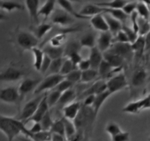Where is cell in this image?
I'll list each match as a JSON object with an SVG mask.
<instances>
[{"label": "cell", "instance_id": "obj_14", "mask_svg": "<svg viewBox=\"0 0 150 141\" xmlns=\"http://www.w3.org/2000/svg\"><path fill=\"white\" fill-rule=\"evenodd\" d=\"M53 26L51 23L43 22L36 24H33L30 27V31L37 38L38 40L43 39L46 35L48 34L52 29Z\"/></svg>", "mask_w": 150, "mask_h": 141}, {"label": "cell", "instance_id": "obj_29", "mask_svg": "<svg viewBox=\"0 0 150 141\" xmlns=\"http://www.w3.org/2000/svg\"><path fill=\"white\" fill-rule=\"evenodd\" d=\"M56 3H57V0H47L44 5L40 8L38 16L44 17L46 19L50 17V16L54 11Z\"/></svg>", "mask_w": 150, "mask_h": 141}, {"label": "cell", "instance_id": "obj_54", "mask_svg": "<svg viewBox=\"0 0 150 141\" xmlns=\"http://www.w3.org/2000/svg\"><path fill=\"white\" fill-rule=\"evenodd\" d=\"M77 69L80 70L81 72L83 71L88 70V69H91V63L89 62L88 59H82L79 64H77Z\"/></svg>", "mask_w": 150, "mask_h": 141}, {"label": "cell", "instance_id": "obj_46", "mask_svg": "<svg viewBox=\"0 0 150 141\" xmlns=\"http://www.w3.org/2000/svg\"><path fill=\"white\" fill-rule=\"evenodd\" d=\"M81 74L82 72L80 70H79L78 69H74V71L71 72L70 73L68 74L67 75H66L65 78L74 85L75 84L80 82V80H81Z\"/></svg>", "mask_w": 150, "mask_h": 141}, {"label": "cell", "instance_id": "obj_35", "mask_svg": "<svg viewBox=\"0 0 150 141\" xmlns=\"http://www.w3.org/2000/svg\"><path fill=\"white\" fill-rule=\"evenodd\" d=\"M62 120H63V125H64L65 136H66V139H69L77 132V128L75 126L74 123L72 122V120H69L64 117H62Z\"/></svg>", "mask_w": 150, "mask_h": 141}, {"label": "cell", "instance_id": "obj_59", "mask_svg": "<svg viewBox=\"0 0 150 141\" xmlns=\"http://www.w3.org/2000/svg\"><path fill=\"white\" fill-rule=\"evenodd\" d=\"M8 19V17L5 15L3 13L0 12V21H6V20Z\"/></svg>", "mask_w": 150, "mask_h": 141}, {"label": "cell", "instance_id": "obj_41", "mask_svg": "<svg viewBox=\"0 0 150 141\" xmlns=\"http://www.w3.org/2000/svg\"><path fill=\"white\" fill-rule=\"evenodd\" d=\"M50 132L52 134H57V135H60L66 137V136H65L64 125H63L62 118L54 120L52 125L51 129H50Z\"/></svg>", "mask_w": 150, "mask_h": 141}, {"label": "cell", "instance_id": "obj_2", "mask_svg": "<svg viewBox=\"0 0 150 141\" xmlns=\"http://www.w3.org/2000/svg\"><path fill=\"white\" fill-rule=\"evenodd\" d=\"M10 42L13 45L18 54L23 55L26 51L38 47L39 40L30 31L17 27L11 33Z\"/></svg>", "mask_w": 150, "mask_h": 141}, {"label": "cell", "instance_id": "obj_1", "mask_svg": "<svg viewBox=\"0 0 150 141\" xmlns=\"http://www.w3.org/2000/svg\"><path fill=\"white\" fill-rule=\"evenodd\" d=\"M0 132L7 137L8 141H13L21 135L27 137L29 129L21 120L16 117L0 114Z\"/></svg>", "mask_w": 150, "mask_h": 141}, {"label": "cell", "instance_id": "obj_62", "mask_svg": "<svg viewBox=\"0 0 150 141\" xmlns=\"http://www.w3.org/2000/svg\"><path fill=\"white\" fill-rule=\"evenodd\" d=\"M64 141H69V140H68L67 139H66V140H65Z\"/></svg>", "mask_w": 150, "mask_h": 141}, {"label": "cell", "instance_id": "obj_13", "mask_svg": "<svg viewBox=\"0 0 150 141\" xmlns=\"http://www.w3.org/2000/svg\"><path fill=\"white\" fill-rule=\"evenodd\" d=\"M82 108V104L80 101H72L63 107V117L70 120H74Z\"/></svg>", "mask_w": 150, "mask_h": 141}, {"label": "cell", "instance_id": "obj_56", "mask_svg": "<svg viewBox=\"0 0 150 141\" xmlns=\"http://www.w3.org/2000/svg\"><path fill=\"white\" fill-rule=\"evenodd\" d=\"M95 96H96V95H89L85 97L83 105L84 106V107H91L92 105H93V102H94Z\"/></svg>", "mask_w": 150, "mask_h": 141}, {"label": "cell", "instance_id": "obj_58", "mask_svg": "<svg viewBox=\"0 0 150 141\" xmlns=\"http://www.w3.org/2000/svg\"><path fill=\"white\" fill-rule=\"evenodd\" d=\"M146 39V52L150 51V31L145 36Z\"/></svg>", "mask_w": 150, "mask_h": 141}, {"label": "cell", "instance_id": "obj_49", "mask_svg": "<svg viewBox=\"0 0 150 141\" xmlns=\"http://www.w3.org/2000/svg\"><path fill=\"white\" fill-rule=\"evenodd\" d=\"M73 86L74 84H72V83H71L70 81H68L67 79L64 78L63 81H60V84H59L54 89H56L57 90V91L63 93L64 92L67 91V90L70 89H72Z\"/></svg>", "mask_w": 150, "mask_h": 141}, {"label": "cell", "instance_id": "obj_53", "mask_svg": "<svg viewBox=\"0 0 150 141\" xmlns=\"http://www.w3.org/2000/svg\"><path fill=\"white\" fill-rule=\"evenodd\" d=\"M52 59H50L49 56H47V55H45L44 56V59L43 60L42 64H41V69H40V72L41 74H47V72H48V69L50 68V64H51Z\"/></svg>", "mask_w": 150, "mask_h": 141}, {"label": "cell", "instance_id": "obj_8", "mask_svg": "<svg viewBox=\"0 0 150 141\" xmlns=\"http://www.w3.org/2000/svg\"><path fill=\"white\" fill-rule=\"evenodd\" d=\"M74 17L62 9L55 10L50 16L52 24L62 27H67L74 22Z\"/></svg>", "mask_w": 150, "mask_h": 141}, {"label": "cell", "instance_id": "obj_60", "mask_svg": "<svg viewBox=\"0 0 150 141\" xmlns=\"http://www.w3.org/2000/svg\"><path fill=\"white\" fill-rule=\"evenodd\" d=\"M18 139L20 140L21 141H33V140L30 139V138L27 137L26 136H24V135H21V136L18 137Z\"/></svg>", "mask_w": 150, "mask_h": 141}, {"label": "cell", "instance_id": "obj_7", "mask_svg": "<svg viewBox=\"0 0 150 141\" xmlns=\"http://www.w3.org/2000/svg\"><path fill=\"white\" fill-rule=\"evenodd\" d=\"M20 102L21 99L18 87L10 86L0 89V103L17 105Z\"/></svg>", "mask_w": 150, "mask_h": 141}, {"label": "cell", "instance_id": "obj_21", "mask_svg": "<svg viewBox=\"0 0 150 141\" xmlns=\"http://www.w3.org/2000/svg\"><path fill=\"white\" fill-rule=\"evenodd\" d=\"M91 25L94 30L102 32L109 31L108 24L104 17V14H98L90 19Z\"/></svg>", "mask_w": 150, "mask_h": 141}, {"label": "cell", "instance_id": "obj_24", "mask_svg": "<svg viewBox=\"0 0 150 141\" xmlns=\"http://www.w3.org/2000/svg\"><path fill=\"white\" fill-rule=\"evenodd\" d=\"M0 9L11 13L15 11H24L25 6L14 0H0Z\"/></svg>", "mask_w": 150, "mask_h": 141}, {"label": "cell", "instance_id": "obj_17", "mask_svg": "<svg viewBox=\"0 0 150 141\" xmlns=\"http://www.w3.org/2000/svg\"><path fill=\"white\" fill-rule=\"evenodd\" d=\"M103 59L104 60L108 62L113 69H121V70L122 69L125 62L123 58L121 57L119 55L116 54V53L110 51V50L103 53Z\"/></svg>", "mask_w": 150, "mask_h": 141}, {"label": "cell", "instance_id": "obj_43", "mask_svg": "<svg viewBox=\"0 0 150 141\" xmlns=\"http://www.w3.org/2000/svg\"><path fill=\"white\" fill-rule=\"evenodd\" d=\"M61 94L62 93L57 90L53 89L52 90V92L49 95H47V101L50 108L57 105L59 100H60V96H61Z\"/></svg>", "mask_w": 150, "mask_h": 141}, {"label": "cell", "instance_id": "obj_55", "mask_svg": "<svg viewBox=\"0 0 150 141\" xmlns=\"http://www.w3.org/2000/svg\"><path fill=\"white\" fill-rule=\"evenodd\" d=\"M43 129H42V126H41V123H39V122H34L33 123V124L32 125V126L30 127V129H29V135H30V134H35V133H38V132H40L41 131H42ZM27 136V137H28Z\"/></svg>", "mask_w": 150, "mask_h": 141}, {"label": "cell", "instance_id": "obj_61", "mask_svg": "<svg viewBox=\"0 0 150 141\" xmlns=\"http://www.w3.org/2000/svg\"><path fill=\"white\" fill-rule=\"evenodd\" d=\"M71 2H81V0H69Z\"/></svg>", "mask_w": 150, "mask_h": 141}, {"label": "cell", "instance_id": "obj_52", "mask_svg": "<svg viewBox=\"0 0 150 141\" xmlns=\"http://www.w3.org/2000/svg\"><path fill=\"white\" fill-rule=\"evenodd\" d=\"M113 42L119 43H129L126 33L122 29L113 36Z\"/></svg>", "mask_w": 150, "mask_h": 141}, {"label": "cell", "instance_id": "obj_38", "mask_svg": "<svg viewBox=\"0 0 150 141\" xmlns=\"http://www.w3.org/2000/svg\"><path fill=\"white\" fill-rule=\"evenodd\" d=\"M112 16L113 18L116 19L121 22H123L127 19L128 18V16L124 13L122 9H112V8H105V13Z\"/></svg>", "mask_w": 150, "mask_h": 141}, {"label": "cell", "instance_id": "obj_5", "mask_svg": "<svg viewBox=\"0 0 150 141\" xmlns=\"http://www.w3.org/2000/svg\"><path fill=\"white\" fill-rule=\"evenodd\" d=\"M25 75V70L13 65H11L0 72V82H16L23 79Z\"/></svg>", "mask_w": 150, "mask_h": 141}, {"label": "cell", "instance_id": "obj_37", "mask_svg": "<svg viewBox=\"0 0 150 141\" xmlns=\"http://www.w3.org/2000/svg\"><path fill=\"white\" fill-rule=\"evenodd\" d=\"M136 12L138 16L144 19L149 20L150 18L149 7L142 2H138L136 7Z\"/></svg>", "mask_w": 150, "mask_h": 141}, {"label": "cell", "instance_id": "obj_30", "mask_svg": "<svg viewBox=\"0 0 150 141\" xmlns=\"http://www.w3.org/2000/svg\"><path fill=\"white\" fill-rule=\"evenodd\" d=\"M31 52L33 56V67L35 68L36 71L40 72V69H41L45 54H44L42 49L38 47H35L32 49Z\"/></svg>", "mask_w": 150, "mask_h": 141}, {"label": "cell", "instance_id": "obj_44", "mask_svg": "<svg viewBox=\"0 0 150 141\" xmlns=\"http://www.w3.org/2000/svg\"><path fill=\"white\" fill-rule=\"evenodd\" d=\"M53 122H54V120H52V117L51 112H50V111H49L44 116V117L41 120L40 123H41V126H42L43 130L50 131V129H51Z\"/></svg>", "mask_w": 150, "mask_h": 141}, {"label": "cell", "instance_id": "obj_23", "mask_svg": "<svg viewBox=\"0 0 150 141\" xmlns=\"http://www.w3.org/2000/svg\"><path fill=\"white\" fill-rule=\"evenodd\" d=\"M110 95H112L109 92V91L106 90V91L100 93V94H98V95L95 96L94 102H93V105L91 107V109L93 110L95 117H97L102 107Z\"/></svg>", "mask_w": 150, "mask_h": 141}, {"label": "cell", "instance_id": "obj_18", "mask_svg": "<svg viewBox=\"0 0 150 141\" xmlns=\"http://www.w3.org/2000/svg\"><path fill=\"white\" fill-rule=\"evenodd\" d=\"M50 107L48 105V103L47 101V95H45V96L44 97V98L42 99L41 102L40 103L39 106L38 107L37 110L35 112V114L33 115V117L29 119L27 121V123H25V125L27 124L28 122H41V120H42V118L44 117V116L47 113V112L50 111Z\"/></svg>", "mask_w": 150, "mask_h": 141}, {"label": "cell", "instance_id": "obj_31", "mask_svg": "<svg viewBox=\"0 0 150 141\" xmlns=\"http://www.w3.org/2000/svg\"><path fill=\"white\" fill-rule=\"evenodd\" d=\"M75 98H76V92L73 89H70L62 93L57 105L61 107L63 109V107H64L66 105L70 104L72 101H74Z\"/></svg>", "mask_w": 150, "mask_h": 141}, {"label": "cell", "instance_id": "obj_15", "mask_svg": "<svg viewBox=\"0 0 150 141\" xmlns=\"http://www.w3.org/2000/svg\"><path fill=\"white\" fill-rule=\"evenodd\" d=\"M148 78V73L145 68L139 67L134 71L131 78V85L135 88L141 87L144 85Z\"/></svg>", "mask_w": 150, "mask_h": 141}, {"label": "cell", "instance_id": "obj_32", "mask_svg": "<svg viewBox=\"0 0 150 141\" xmlns=\"http://www.w3.org/2000/svg\"><path fill=\"white\" fill-rule=\"evenodd\" d=\"M127 0H111L110 2H102L96 3L98 6L105 8H112V9H122Z\"/></svg>", "mask_w": 150, "mask_h": 141}, {"label": "cell", "instance_id": "obj_12", "mask_svg": "<svg viewBox=\"0 0 150 141\" xmlns=\"http://www.w3.org/2000/svg\"><path fill=\"white\" fill-rule=\"evenodd\" d=\"M40 0H25V7L28 11L30 20L33 24L39 23V11Z\"/></svg>", "mask_w": 150, "mask_h": 141}, {"label": "cell", "instance_id": "obj_34", "mask_svg": "<svg viewBox=\"0 0 150 141\" xmlns=\"http://www.w3.org/2000/svg\"><path fill=\"white\" fill-rule=\"evenodd\" d=\"M98 77H99L98 71L96 69H93L91 68V69H88V70L82 72L80 82L83 83V84L92 82L94 80H96Z\"/></svg>", "mask_w": 150, "mask_h": 141}, {"label": "cell", "instance_id": "obj_3", "mask_svg": "<svg viewBox=\"0 0 150 141\" xmlns=\"http://www.w3.org/2000/svg\"><path fill=\"white\" fill-rule=\"evenodd\" d=\"M64 78L65 77L60 74L48 75L45 78L41 80L40 84L34 91V94L37 95L43 94L49 90H53Z\"/></svg>", "mask_w": 150, "mask_h": 141}, {"label": "cell", "instance_id": "obj_6", "mask_svg": "<svg viewBox=\"0 0 150 141\" xmlns=\"http://www.w3.org/2000/svg\"><path fill=\"white\" fill-rule=\"evenodd\" d=\"M106 84L107 90L109 91L111 95L125 89L129 85L126 76L122 72H119L115 75H112L108 79Z\"/></svg>", "mask_w": 150, "mask_h": 141}, {"label": "cell", "instance_id": "obj_47", "mask_svg": "<svg viewBox=\"0 0 150 141\" xmlns=\"http://www.w3.org/2000/svg\"><path fill=\"white\" fill-rule=\"evenodd\" d=\"M80 49H81V46L80 44V42H71L68 44L66 47L64 49V55L67 56L68 55L71 54L72 53L80 52Z\"/></svg>", "mask_w": 150, "mask_h": 141}, {"label": "cell", "instance_id": "obj_45", "mask_svg": "<svg viewBox=\"0 0 150 141\" xmlns=\"http://www.w3.org/2000/svg\"><path fill=\"white\" fill-rule=\"evenodd\" d=\"M105 131H106V132L110 136L112 137L114 136V135H117V134H119L122 130L118 123H115V122H110V123H109L106 126Z\"/></svg>", "mask_w": 150, "mask_h": 141}, {"label": "cell", "instance_id": "obj_36", "mask_svg": "<svg viewBox=\"0 0 150 141\" xmlns=\"http://www.w3.org/2000/svg\"><path fill=\"white\" fill-rule=\"evenodd\" d=\"M27 137L30 138L33 141H51L52 132L50 131L42 130L35 134H30Z\"/></svg>", "mask_w": 150, "mask_h": 141}, {"label": "cell", "instance_id": "obj_50", "mask_svg": "<svg viewBox=\"0 0 150 141\" xmlns=\"http://www.w3.org/2000/svg\"><path fill=\"white\" fill-rule=\"evenodd\" d=\"M137 3L138 2H127L125 5V6L122 8V11H124L126 15H127L128 16H130L131 14H133L134 12L136 11V7H137Z\"/></svg>", "mask_w": 150, "mask_h": 141}, {"label": "cell", "instance_id": "obj_33", "mask_svg": "<svg viewBox=\"0 0 150 141\" xmlns=\"http://www.w3.org/2000/svg\"><path fill=\"white\" fill-rule=\"evenodd\" d=\"M80 44L81 47H88V48H93L96 46V38L93 33H88L87 34L82 36L80 40Z\"/></svg>", "mask_w": 150, "mask_h": 141}, {"label": "cell", "instance_id": "obj_4", "mask_svg": "<svg viewBox=\"0 0 150 141\" xmlns=\"http://www.w3.org/2000/svg\"><path fill=\"white\" fill-rule=\"evenodd\" d=\"M44 96H45V94H44V93L43 94H40V95H37L35 96V98H34L33 99L28 101L24 106L22 110H21L18 119L21 120L25 124L27 120L30 118H31L33 115L35 114V112L37 110L38 107L39 106L40 103L41 102V101H42Z\"/></svg>", "mask_w": 150, "mask_h": 141}, {"label": "cell", "instance_id": "obj_51", "mask_svg": "<svg viewBox=\"0 0 150 141\" xmlns=\"http://www.w3.org/2000/svg\"><path fill=\"white\" fill-rule=\"evenodd\" d=\"M129 139H130L129 133L125 131H122L117 135L111 137L112 141H129Z\"/></svg>", "mask_w": 150, "mask_h": 141}, {"label": "cell", "instance_id": "obj_28", "mask_svg": "<svg viewBox=\"0 0 150 141\" xmlns=\"http://www.w3.org/2000/svg\"><path fill=\"white\" fill-rule=\"evenodd\" d=\"M42 50L44 51V54L49 56L52 60L60 59V58H63V56H64V48L63 47H53L48 44Z\"/></svg>", "mask_w": 150, "mask_h": 141}, {"label": "cell", "instance_id": "obj_57", "mask_svg": "<svg viewBox=\"0 0 150 141\" xmlns=\"http://www.w3.org/2000/svg\"><path fill=\"white\" fill-rule=\"evenodd\" d=\"M66 138L65 137L62 136L60 135L57 134H52V140L51 141H64Z\"/></svg>", "mask_w": 150, "mask_h": 141}, {"label": "cell", "instance_id": "obj_22", "mask_svg": "<svg viewBox=\"0 0 150 141\" xmlns=\"http://www.w3.org/2000/svg\"><path fill=\"white\" fill-rule=\"evenodd\" d=\"M103 53L99 50L97 47L95 46L90 49V55L88 60L91 63V68L97 70L101 62L103 61Z\"/></svg>", "mask_w": 150, "mask_h": 141}, {"label": "cell", "instance_id": "obj_20", "mask_svg": "<svg viewBox=\"0 0 150 141\" xmlns=\"http://www.w3.org/2000/svg\"><path fill=\"white\" fill-rule=\"evenodd\" d=\"M107 90V84L105 80L100 79L99 81L93 83L89 88H88L86 91L83 92L82 94L83 97H86L89 95H96L98 94L103 92Z\"/></svg>", "mask_w": 150, "mask_h": 141}, {"label": "cell", "instance_id": "obj_16", "mask_svg": "<svg viewBox=\"0 0 150 141\" xmlns=\"http://www.w3.org/2000/svg\"><path fill=\"white\" fill-rule=\"evenodd\" d=\"M79 14L87 18L91 19L98 14H104L105 13V8L98 6L96 3H88L85 5L79 11Z\"/></svg>", "mask_w": 150, "mask_h": 141}, {"label": "cell", "instance_id": "obj_39", "mask_svg": "<svg viewBox=\"0 0 150 141\" xmlns=\"http://www.w3.org/2000/svg\"><path fill=\"white\" fill-rule=\"evenodd\" d=\"M77 69V66L76 64H74L71 61L69 60V59H64L63 62V65H62L61 69H60V74L65 77L68 74L70 73L71 72H72V71Z\"/></svg>", "mask_w": 150, "mask_h": 141}, {"label": "cell", "instance_id": "obj_48", "mask_svg": "<svg viewBox=\"0 0 150 141\" xmlns=\"http://www.w3.org/2000/svg\"><path fill=\"white\" fill-rule=\"evenodd\" d=\"M122 30H123L124 31H125V33H126L128 39H129V42L130 44L133 43V42L136 40L137 38L138 37V34L136 32H135L132 30V27H127V26L124 25L123 24V26H122Z\"/></svg>", "mask_w": 150, "mask_h": 141}, {"label": "cell", "instance_id": "obj_26", "mask_svg": "<svg viewBox=\"0 0 150 141\" xmlns=\"http://www.w3.org/2000/svg\"><path fill=\"white\" fill-rule=\"evenodd\" d=\"M117 70L121 71V69H115L110 66L108 62L104 60L101 62L100 65H99V68H98V74H99V77H100L101 79L105 80V78H110L113 75L114 72L113 71Z\"/></svg>", "mask_w": 150, "mask_h": 141}, {"label": "cell", "instance_id": "obj_10", "mask_svg": "<svg viewBox=\"0 0 150 141\" xmlns=\"http://www.w3.org/2000/svg\"><path fill=\"white\" fill-rule=\"evenodd\" d=\"M108 50L119 55L125 60H131L134 56L133 51L130 43H119L115 42Z\"/></svg>", "mask_w": 150, "mask_h": 141}, {"label": "cell", "instance_id": "obj_27", "mask_svg": "<svg viewBox=\"0 0 150 141\" xmlns=\"http://www.w3.org/2000/svg\"><path fill=\"white\" fill-rule=\"evenodd\" d=\"M104 17H105V20L107 21L109 31L112 33V36H114L118 32H119L122 30L123 24H122V22H121L120 21L113 18V17L111 16L110 15L108 14H104Z\"/></svg>", "mask_w": 150, "mask_h": 141}, {"label": "cell", "instance_id": "obj_25", "mask_svg": "<svg viewBox=\"0 0 150 141\" xmlns=\"http://www.w3.org/2000/svg\"><path fill=\"white\" fill-rule=\"evenodd\" d=\"M57 3L58 4L59 6L61 8L62 10L66 11L71 16L74 17L75 19H88L87 17H85L79 14L78 12L75 11L72 5V2H70L69 0H57Z\"/></svg>", "mask_w": 150, "mask_h": 141}, {"label": "cell", "instance_id": "obj_19", "mask_svg": "<svg viewBox=\"0 0 150 141\" xmlns=\"http://www.w3.org/2000/svg\"><path fill=\"white\" fill-rule=\"evenodd\" d=\"M134 57L137 59H141L146 53V39L145 36H138L136 40L131 44Z\"/></svg>", "mask_w": 150, "mask_h": 141}, {"label": "cell", "instance_id": "obj_42", "mask_svg": "<svg viewBox=\"0 0 150 141\" xmlns=\"http://www.w3.org/2000/svg\"><path fill=\"white\" fill-rule=\"evenodd\" d=\"M150 31V24L149 20L138 17V36H145Z\"/></svg>", "mask_w": 150, "mask_h": 141}, {"label": "cell", "instance_id": "obj_11", "mask_svg": "<svg viewBox=\"0 0 150 141\" xmlns=\"http://www.w3.org/2000/svg\"><path fill=\"white\" fill-rule=\"evenodd\" d=\"M112 42H113V36L110 32H102L99 33V36L96 41L97 44L96 47L102 53H105L110 48Z\"/></svg>", "mask_w": 150, "mask_h": 141}, {"label": "cell", "instance_id": "obj_40", "mask_svg": "<svg viewBox=\"0 0 150 141\" xmlns=\"http://www.w3.org/2000/svg\"><path fill=\"white\" fill-rule=\"evenodd\" d=\"M64 59L63 58L60 59H54L52 60L51 64L48 69V72H47V75H53V74H60V69H61L62 65Z\"/></svg>", "mask_w": 150, "mask_h": 141}, {"label": "cell", "instance_id": "obj_9", "mask_svg": "<svg viewBox=\"0 0 150 141\" xmlns=\"http://www.w3.org/2000/svg\"><path fill=\"white\" fill-rule=\"evenodd\" d=\"M41 78H26L22 80L21 84H19L18 87V93L20 95V99L21 101L25 98L26 95L31 92L35 90L38 84L41 81Z\"/></svg>", "mask_w": 150, "mask_h": 141}]
</instances>
